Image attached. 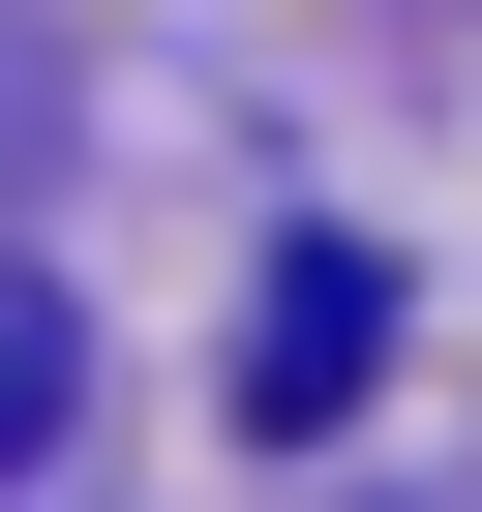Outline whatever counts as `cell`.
I'll return each mask as SVG.
<instances>
[{"instance_id":"cell-2","label":"cell","mask_w":482,"mask_h":512,"mask_svg":"<svg viewBox=\"0 0 482 512\" xmlns=\"http://www.w3.org/2000/svg\"><path fill=\"white\" fill-rule=\"evenodd\" d=\"M31 452H61V302L0 272V482H31Z\"/></svg>"},{"instance_id":"cell-1","label":"cell","mask_w":482,"mask_h":512,"mask_svg":"<svg viewBox=\"0 0 482 512\" xmlns=\"http://www.w3.org/2000/svg\"><path fill=\"white\" fill-rule=\"evenodd\" d=\"M362 362H392V272H362V241H302V272H272V332H241V422H362Z\"/></svg>"}]
</instances>
